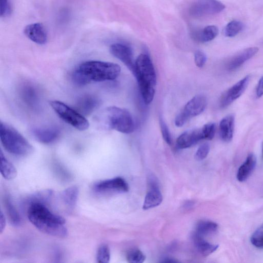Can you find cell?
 Listing matches in <instances>:
<instances>
[{
  "label": "cell",
  "instance_id": "cell-20",
  "mask_svg": "<svg viewBox=\"0 0 263 263\" xmlns=\"http://www.w3.org/2000/svg\"><path fill=\"white\" fill-rule=\"evenodd\" d=\"M256 165V158L253 154L249 155L244 164L238 170L237 179L240 182L245 181L254 170Z\"/></svg>",
  "mask_w": 263,
  "mask_h": 263
},
{
  "label": "cell",
  "instance_id": "cell-9",
  "mask_svg": "<svg viewBox=\"0 0 263 263\" xmlns=\"http://www.w3.org/2000/svg\"><path fill=\"white\" fill-rule=\"evenodd\" d=\"M250 80V76H246L225 91L220 100V107L222 108L228 107L242 95L247 89Z\"/></svg>",
  "mask_w": 263,
  "mask_h": 263
},
{
  "label": "cell",
  "instance_id": "cell-10",
  "mask_svg": "<svg viewBox=\"0 0 263 263\" xmlns=\"http://www.w3.org/2000/svg\"><path fill=\"white\" fill-rule=\"evenodd\" d=\"M93 190L101 194L125 193L128 191L129 187L123 179L118 177L96 183L93 186Z\"/></svg>",
  "mask_w": 263,
  "mask_h": 263
},
{
  "label": "cell",
  "instance_id": "cell-30",
  "mask_svg": "<svg viewBox=\"0 0 263 263\" xmlns=\"http://www.w3.org/2000/svg\"><path fill=\"white\" fill-rule=\"evenodd\" d=\"M250 240L252 244L255 247L263 248V224L253 233Z\"/></svg>",
  "mask_w": 263,
  "mask_h": 263
},
{
  "label": "cell",
  "instance_id": "cell-19",
  "mask_svg": "<svg viewBox=\"0 0 263 263\" xmlns=\"http://www.w3.org/2000/svg\"><path fill=\"white\" fill-rule=\"evenodd\" d=\"M235 118L230 114L224 117L219 126L221 140L226 143L231 142L233 137Z\"/></svg>",
  "mask_w": 263,
  "mask_h": 263
},
{
  "label": "cell",
  "instance_id": "cell-21",
  "mask_svg": "<svg viewBox=\"0 0 263 263\" xmlns=\"http://www.w3.org/2000/svg\"><path fill=\"white\" fill-rule=\"evenodd\" d=\"M1 167L0 170L3 177L7 180H12L17 176V170L13 164L5 156L2 151L0 153Z\"/></svg>",
  "mask_w": 263,
  "mask_h": 263
},
{
  "label": "cell",
  "instance_id": "cell-25",
  "mask_svg": "<svg viewBox=\"0 0 263 263\" xmlns=\"http://www.w3.org/2000/svg\"><path fill=\"white\" fill-rule=\"evenodd\" d=\"M218 229V225L213 222L202 221L197 224L195 234L203 237L214 233Z\"/></svg>",
  "mask_w": 263,
  "mask_h": 263
},
{
  "label": "cell",
  "instance_id": "cell-11",
  "mask_svg": "<svg viewBox=\"0 0 263 263\" xmlns=\"http://www.w3.org/2000/svg\"><path fill=\"white\" fill-rule=\"evenodd\" d=\"M111 53L121 61L126 67L135 74L136 61L134 60L133 50L128 46L121 43L113 44L109 48Z\"/></svg>",
  "mask_w": 263,
  "mask_h": 263
},
{
  "label": "cell",
  "instance_id": "cell-18",
  "mask_svg": "<svg viewBox=\"0 0 263 263\" xmlns=\"http://www.w3.org/2000/svg\"><path fill=\"white\" fill-rule=\"evenodd\" d=\"M150 189L148 192L143 205L144 210L154 208L160 206L163 202V195L157 183L151 184Z\"/></svg>",
  "mask_w": 263,
  "mask_h": 263
},
{
  "label": "cell",
  "instance_id": "cell-26",
  "mask_svg": "<svg viewBox=\"0 0 263 263\" xmlns=\"http://www.w3.org/2000/svg\"><path fill=\"white\" fill-rule=\"evenodd\" d=\"M218 34V29L214 26L205 27L195 35L197 41L202 43L208 42L214 39Z\"/></svg>",
  "mask_w": 263,
  "mask_h": 263
},
{
  "label": "cell",
  "instance_id": "cell-2",
  "mask_svg": "<svg viewBox=\"0 0 263 263\" xmlns=\"http://www.w3.org/2000/svg\"><path fill=\"white\" fill-rule=\"evenodd\" d=\"M120 72V66L116 63L88 61L78 66L73 73L72 80L75 84L81 86L93 82L114 80Z\"/></svg>",
  "mask_w": 263,
  "mask_h": 263
},
{
  "label": "cell",
  "instance_id": "cell-22",
  "mask_svg": "<svg viewBox=\"0 0 263 263\" xmlns=\"http://www.w3.org/2000/svg\"><path fill=\"white\" fill-rule=\"evenodd\" d=\"M193 238L197 250L204 256L210 255L218 248V245L211 244L206 242L203 237L194 234Z\"/></svg>",
  "mask_w": 263,
  "mask_h": 263
},
{
  "label": "cell",
  "instance_id": "cell-16",
  "mask_svg": "<svg viewBox=\"0 0 263 263\" xmlns=\"http://www.w3.org/2000/svg\"><path fill=\"white\" fill-rule=\"evenodd\" d=\"M258 52L256 47L246 49L232 57L226 65L228 71H234L239 68L246 62L253 57Z\"/></svg>",
  "mask_w": 263,
  "mask_h": 263
},
{
  "label": "cell",
  "instance_id": "cell-1",
  "mask_svg": "<svg viewBox=\"0 0 263 263\" xmlns=\"http://www.w3.org/2000/svg\"><path fill=\"white\" fill-rule=\"evenodd\" d=\"M28 216L31 223L44 233L59 238L68 235L65 219L52 212L44 203L32 202L28 211Z\"/></svg>",
  "mask_w": 263,
  "mask_h": 263
},
{
  "label": "cell",
  "instance_id": "cell-17",
  "mask_svg": "<svg viewBox=\"0 0 263 263\" xmlns=\"http://www.w3.org/2000/svg\"><path fill=\"white\" fill-rule=\"evenodd\" d=\"M204 140L202 128L191 129L185 132L177 139V146L179 149L189 148L200 141Z\"/></svg>",
  "mask_w": 263,
  "mask_h": 263
},
{
  "label": "cell",
  "instance_id": "cell-28",
  "mask_svg": "<svg viewBox=\"0 0 263 263\" xmlns=\"http://www.w3.org/2000/svg\"><path fill=\"white\" fill-rule=\"evenodd\" d=\"M110 250H109L108 246L105 244L101 245L98 248L97 252V261L101 263H108L110 260Z\"/></svg>",
  "mask_w": 263,
  "mask_h": 263
},
{
  "label": "cell",
  "instance_id": "cell-31",
  "mask_svg": "<svg viewBox=\"0 0 263 263\" xmlns=\"http://www.w3.org/2000/svg\"><path fill=\"white\" fill-rule=\"evenodd\" d=\"M202 133L204 140L211 141L215 136L216 131L215 124L210 122L206 124L202 128Z\"/></svg>",
  "mask_w": 263,
  "mask_h": 263
},
{
  "label": "cell",
  "instance_id": "cell-6",
  "mask_svg": "<svg viewBox=\"0 0 263 263\" xmlns=\"http://www.w3.org/2000/svg\"><path fill=\"white\" fill-rule=\"evenodd\" d=\"M50 104L60 118L76 129L83 131L89 127V121L75 109L59 101H52Z\"/></svg>",
  "mask_w": 263,
  "mask_h": 263
},
{
  "label": "cell",
  "instance_id": "cell-27",
  "mask_svg": "<svg viewBox=\"0 0 263 263\" xmlns=\"http://www.w3.org/2000/svg\"><path fill=\"white\" fill-rule=\"evenodd\" d=\"M244 25L239 21L233 20L227 25L224 30V35L227 37H234L242 32Z\"/></svg>",
  "mask_w": 263,
  "mask_h": 263
},
{
  "label": "cell",
  "instance_id": "cell-37",
  "mask_svg": "<svg viewBox=\"0 0 263 263\" xmlns=\"http://www.w3.org/2000/svg\"><path fill=\"white\" fill-rule=\"evenodd\" d=\"M6 222V216L2 211L1 213H0V233H1V234L3 233L5 229L7 224Z\"/></svg>",
  "mask_w": 263,
  "mask_h": 263
},
{
  "label": "cell",
  "instance_id": "cell-38",
  "mask_svg": "<svg viewBox=\"0 0 263 263\" xmlns=\"http://www.w3.org/2000/svg\"><path fill=\"white\" fill-rule=\"evenodd\" d=\"M162 262H178V261L174 260L173 259H172V258H165L164 260L162 261Z\"/></svg>",
  "mask_w": 263,
  "mask_h": 263
},
{
  "label": "cell",
  "instance_id": "cell-32",
  "mask_svg": "<svg viewBox=\"0 0 263 263\" xmlns=\"http://www.w3.org/2000/svg\"><path fill=\"white\" fill-rule=\"evenodd\" d=\"M210 150V147L208 144H203L197 149L195 153V159L198 161L205 160L207 157Z\"/></svg>",
  "mask_w": 263,
  "mask_h": 263
},
{
  "label": "cell",
  "instance_id": "cell-14",
  "mask_svg": "<svg viewBox=\"0 0 263 263\" xmlns=\"http://www.w3.org/2000/svg\"><path fill=\"white\" fill-rule=\"evenodd\" d=\"M21 97L30 108L37 110L40 106V98L36 87L31 84H26L21 87Z\"/></svg>",
  "mask_w": 263,
  "mask_h": 263
},
{
  "label": "cell",
  "instance_id": "cell-23",
  "mask_svg": "<svg viewBox=\"0 0 263 263\" xmlns=\"http://www.w3.org/2000/svg\"><path fill=\"white\" fill-rule=\"evenodd\" d=\"M78 195V188L77 186H72L63 191L62 199L66 206L70 209H73L76 205Z\"/></svg>",
  "mask_w": 263,
  "mask_h": 263
},
{
  "label": "cell",
  "instance_id": "cell-34",
  "mask_svg": "<svg viewBox=\"0 0 263 263\" xmlns=\"http://www.w3.org/2000/svg\"><path fill=\"white\" fill-rule=\"evenodd\" d=\"M12 6L10 0H0V15L2 17H7L12 14Z\"/></svg>",
  "mask_w": 263,
  "mask_h": 263
},
{
  "label": "cell",
  "instance_id": "cell-33",
  "mask_svg": "<svg viewBox=\"0 0 263 263\" xmlns=\"http://www.w3.org/2000/svg\"><path fill=\"white\" fill-rule=\"evenodd\" d=\"M160 124L162 136L164 141L169 145H171L172 141L170 130L167 125L164 121L163 118L161 117H160Z\"/></svg>",
  "mask_w": 263,
  "mask_h": 263
},
{
  "label": "cell",
  "instance_id": "cell-35",
  "mask_svg": "<svg viewBox=\"0 0 263 263\" xmlns=\"http://www.w3.org/2000/svg\"><path fill=\"white\" fill-rule=\"evenodd\" d=\"M194 61L198 68H203L207 61L206 54L201 51H197L194 54Z\"/></svg>",
  "mask_w": 263,
  "mask_h": 263
},
{
  "label": "cell",
  "instance_id": "cell-36",
  "mask_svg": "<svg viewBox=\"0 0 263 263\" xmlns=\"http://www.w3.org/2000/svg\"><path fill=\"white\" fill-rule=\"evenodd\" d=\"M256 94L257 98L263 95V76L260 79L256 89Z\"/></svg>",
  "mask_w": 263,
  "mask_h": 263
},
{
  "label": "cell",
  "instance_id": "cell-12",
  "mask_svg": "<svg viewBox=\"0 0 263 263\" xmlns=\"http://www.w3.org/2000/svg\"><path fill=\"white\" fill-rule=\"evenodd\" d=\"M24 34L28 38L38 45H44L48 42V32L42 24L35 23L27 26L24 29Z\"/></svg>",
  "mask_w": 263,
  "mask_h": 263
},
{
  "label": "cell",
  "instance_id": "cell-8",
  "mask_svg": "<svg viewBox=\"0 0 263 263\" xmlns=\"http://www.w3.org/2000/svg\"><path fill=\"white\" fill-rule=\"evenodd\" d=\"M225 8L218 0H195L190 9V13L193 17H202L220 13Z\"/></svg>",
  "mask_w": 263,
  "mask_h": 263
},
{
  "label": "cell",
  "instance_id": "cell-3",
  "mask_svg": "<svg viewBox=\"0 0 263 263\" xmlns=\"http://www.w3.org/2000/svg\"><path fill=\"white\" fill-rule=\"evenodd\" d=\"M134 75L144 101L147 104H150L155 97L157 78L154 65L148 55L143 54L138 57Z\"/></svg>",
  "mask_w": 263,
  "mask_h": 263
},
{
  "label": "cell",
  "instance_id": "cell-24",
  "mask_svg": "<svg viewBox=\"0 0 263 263\" xmlns=\"http://www.w3.org/2000/svg\"><path fill=\"white\" fill-rule=\"evenodd\" d=\"M5 204L11 223L14 226H20L22 222L21 216L9 196L5 197Z\"/></svg>",
  "mask_w": 263,
  "mask_h": 263
},
{
  "label": "cell",
  "instance_id": "cell-5",
  "mask_svg": "<svg viewBox=\"0 0 263 263\" xmlns=\"http://www.w3.org/2000/svg\"><path fill=\"white\" fill-rule=\"evenodd\" d=\"M0 138L5 149L11 154L25 157L31 154L34 148L27 139L11 125L0 124Z\"/></svg>",
  "mask_w": 263,
  "mask_h": 263
},
{
  "label": "cell",
  "instance_id": "cell-29",
  "mask_svg": "<svg viewBox=\"0 0 263 263\" xmlns=\"http://www.w3.org/2000/svg\"><path fill=\"white\" fill-rule=\"evenodd\" d=\"M126 259L130 263H142L145 260L146 256L141 250L134 249L128 252Z\"/></svg>",
  "mask_w": 263,
  "mask_h": 263
},
{
  "label": "cell",
  "instance_id": "cell-13",
  "mask_svg": "<svg viewBox=\"0 0 263 263\" xmlns=\"http://www.w3.org/2000/svg\"><path fill=\"white\" fill-rule=\"evenodd\" d=\"M32 134L38 142L45 144L54 142L60 135V130L57 127H35L32 130Z\"/></svg>",
  "mask_w": 263,
  "mask_h": 263
},
{
  "label": "cell",
  "instance_id": "cell-39",
  "mask_svg": "<svg viewBox=\"0 0 263 263\" xmlns=\"http://www.w3.org/2000/svg\"><path fill=\"white\" fill-rule=\"evenodd\" d=\"M262 158H263V143H262Z\"/></svg>",
  "mask_w": 263,
  "mask_h": 263
},
{
  "label": "cell",
  "instance_id": "cell-4",
  "mask_svg": "<svg viewBox=\"0 0 263 263\" xmlns=\"http://www.w3.org/2000/svg\"><path fill=\"white\" fill-rule=\"evenodd\" d=\"M99 118L108 128L124 134L133 133L136 124L133 116L126 109L117 106H109L104 109Z\"/></svg>",
  "mask_w": 263,
  "mask_h": 263
},
{
  "label": "cell",
  "instance_id": "cell-7",
  "mask_svg": "<svg viewBox=\"0 0 263 263\" xmlns=\"http://www.w3.org/2000/svg\"><path fill=\"white\" fill-rule=\"evenodd\" d=\"M207 100L203 95H198L192 98L186 104L183 110L175 120L178 127L184 125L191 118L202 113L207 106Z\"/></svg>",
  "mask_w": 263,
  "mask_h": 263
},
{
  "label": "cell",
  "instance_id": "cell-15",
  "mask_svg": "<svg viewBox=\"0 0 263 263\" xmlns=\"http://www.w3.org/2000/svg\"><path fill=\"white\" fill-rule=\"evenodd\" d=\"M101 104L100 100L95 96L86 95L79 98L76 103V110L82 115H89L97 109Z\"/></svg>",
  "mask_w": 263,
  "mask_h": 263
}]
</instances>
